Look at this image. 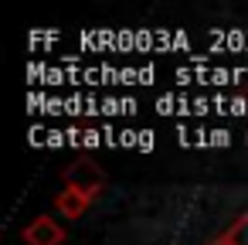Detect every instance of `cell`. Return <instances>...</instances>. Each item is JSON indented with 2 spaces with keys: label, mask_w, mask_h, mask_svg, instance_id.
<instances>
[{
  "label": "cell",
  "mask_w": 248,
  "mask_h": 245,
  "mask_svg": "<svg viewBox=\"0 0 248 245\" xmlns=\"http://www.w3.org/2000/svg\"><path fill=\"white\" fill-rule=\"evenodd\" d=\"M99 143H106V136L99 130H85V147H99Z\"/></svg>",
  "instance_id": "obj_5"
},
{
  "label": "cell",
  "mask_w": 248,
  "mask_h": 245,
  "mask_svg": "<svg viewBox=\"0 0 248 245\" xmlns=\"http://www.w3.org/2000/svg\"><path fill=\"white\" fill-rule=\"evenodd\" d=\"M190 102H194V99H187V96H173V92H167V96L156 99V113H163V116H190V113H194Z\"/></svg>",
  "instance_id": "obj_1"
},
{
  "label": "cell",
  "mask_w": 248,
  "mask_h": 245,
  "mask_svg": "<svg viewBox=\"0 0 248 245\" xmlns=\"http://www.w3.org/2000/svg\"><path fill=\"white\" fill-rule=\"evenodd\" d=\"M140 150H153V133L150 130H140V143H136Z\"/></svg>",
  "instance_id": "obj_6"
},
{
  "label": "cell",
  "mask_w": 248,
  "mask_h": 245,
  "mask_svg": "<svg viewBox=\"0 0 248 245\" xmlns=\"http://www.w3.org/2000/svg\"><path fill=\"white\" fill-rule=\"evenodd\" d=\"M140 143V130H119V147H136Z\"/></svg>",
  "instance_id": "obj_4"
},
{
  "label": "cell",
  "mask_w": 248,
  "mask_h": 245,
  "mask_svg": "<svg viewBox=\"0 0 248 245\" xmlns=\"http://www.w3.org/2000/svg\"><path fill=\"white\" fill-rule=\"evenodd\" d=\"M245 140H248V133H245Z\"/></svg>",
  "instance_id": "obj_7"
},
{
  "label": "cell",
  "mask_w": 248,
  "mask_h": 245,
  "mask_svg": "<svg viewBox=\"0 0 248 245\" xmlns=\"http://www.w3.org/2000/svg\"><path fill=\"white\" fill-rule=\"evenodd\" d=\"M102 116H119V113H136V99H126V96H106L102 106H99Z\"/></svg>",
  "instance_id": "obj_2"
},
{
  "label": "cell",
  "mask_w": 248,
  "mask_h": 245,
  "mask_svg": "<svg viewBox=\"0 0 248 245\" xmlns=\"http://www.w3.org/2000/svg\"><path fill=\"white\" fill-rule=\"evenodd\" d=\"M207 143H211V147H228V143H231V133H228L224 126H221V130H207Z\"/></svg>",
  "instance_id": "obj_3"
}]
</instances>
